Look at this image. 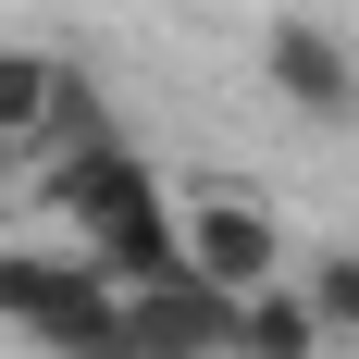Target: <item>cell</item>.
<instances>
[{"mask_svg": "<svg viewBox=\"0 0 359 359\" xmlns=\"http://www.w3.org/2000/svg\"><path fill=\"white\" fill-rule=\"evenodd\" d=\"M0 323L25 334V347H50V359H74L87 334H111L124 323V285H111L87 248H0Z\"/></svg>", "mask_w": 359, "mask_h": 359, "instance_id": "6da1fadb", "label": "cell"}, {"mask_svg": "<svg viewBox=\"0 0 359 359\" xmlns=\"http://www.w3.org/2000/svg\"><path fill=\"white\" fill-rule=\"evenodd\" d=\"M260 74H273V100L310 111V124H359V50L323 13H273V25H260Z\"/></svg>", "mask_w": 359, "mask_h": 359, "instance_id": "7a4b0ae2", "label": "cell"}, {"mask_svg": "<svg viewBox=\"0 0 359 359\" xmlns=\"http://www.w3.org/2000/svg\"><path fill=\"white\" fill-rule=\"evenodd\" d=\"M186 273H211L223 297H236V285H273V273H285V236H273V211H260V198H236V186L186 198Z\"/></svg>", "mask_w": 359, "mask_h": 359, "instance_id": "3957f363", "label": "cell"}, {"mask_svg": "<svg viewBox=\"0 0 359 359\" xmlns=\"http://www.w3.org/2000/svg\"><path fill=\"white\" fill-rule=\"evenodd\" d=\"M236 359H323V310L273 273V285H236V323H223Z\"/></svg>", "mask_w": 359, "mask_h": 359, "instance_id": "277c9868", "label": "cell"}, {"mask_svg": "<svg viewBox=\"0 0 359 359\" xmlns=\"http://www.w3.org/2000/svg\"><path fill=\"white\" fill-rule=\"evenodd\" d=\"M297 297L323 310V334H347V347H359V248H323L310 273H297Z\"/></svg>", "mask_w": 359, "mask_h": 359, "instance_id": "5b68a950", "label": "cell"}, {"mask_svg": "<svg viewBox=\"0 0 359 359\" xmlns=\"http://www.w3.org/2000/svg\"><path fill=\"white\" fill-rule=\"evenodd\" d=\"M13 186H25V149H13V137H0V198H13Z\"/></svg>", "mask_w": 359, "mask_h": 359, "instance_id": "8992f818", "label": "cell"}]
</instances>
